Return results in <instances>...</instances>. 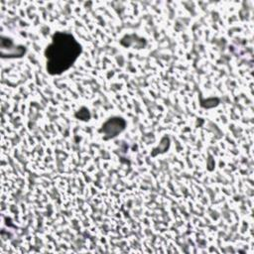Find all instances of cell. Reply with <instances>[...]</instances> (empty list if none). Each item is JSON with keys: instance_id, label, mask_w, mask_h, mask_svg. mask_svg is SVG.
Segmentation results:
<instances>
[{"instance_id": "1", "label": "cell", "mask_w": 254, "mask_h": 254, "mask_svg": "<svg viewBox=\"0 0 254 254\" xmlns=\"http://www.w3.org/2000/svg\"><path fill=\"white\" fill-rule=\"evenodd\" d=\"M80 53L81 46L71 34L57 32L45 51L48 72L59 75L66 71L76 62Z\"/></svg>"}, {"instance_id": "2", "label": "cell", "mask_w": 254, "mask_h": 254, "mask_svg": "<svg viewBox=\"0 0 254 254\" xmlns=\"http://www.w3.org/2000/svg\"><path fill=\"white\" fill-rule=\"evenodd\" d=\"M126 126V122L121 117H112L108 119L101 127L100 132L104 134L105 139L113 138L121 133Z\"/></svg>"}]
</instances>
